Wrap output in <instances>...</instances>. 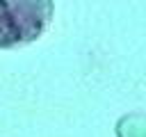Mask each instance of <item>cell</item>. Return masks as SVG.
<instances>
[{"label": "cell", "instance_id": "obj_1", "mask_svg": "<svg viewBox=\"0 0 146 137\" xmlns=\"http://www.w3.org/2000/svg\"><path fill=\"white\" fill-rule=\"evenodd\" d=\"M50 0H0V46L36 39L50 18Z\"/></svg>", "mask_w": 146, "mask_h": 137}]
</instances>
